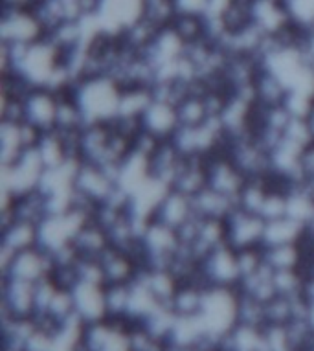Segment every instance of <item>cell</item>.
I'll list each match as a JSON object with an SVG mask.
<instances>
[{"mask_svg": "<svg viewBox=\"0 0 314 351\" xmlns=\"http://www.w3.org/2000/svg\"><path fill=\"white\" fill-rule=\"evenodd\" d=\"M256 104L261 107H278L285 104L289 96V88L283 81L270 70H261L254 83Z\"/></svg>", "mask_w": 314, "mask_h": 351, "instance_id": "cell-23", "label": "cell"}, {"mask_svg": "<svg viewBox=\"0 0 314 351\" xmlns=\"http://www.w3.org/2000/svg\"><path fill=\"white\" fill-rule=\"evenodd\" d=\"M292 23L309 29L314 26V0H285Z\"/></svg>", "mask_w": 314, "mask_h": 351, "instance_id": "cell-29", "label": "cell"}, {"mask_svg": "<svg viewBox=\"0 0 314 351\" xmlns=\"http://www.w3.org/2000/svg\"><path fill=\"white\" fill-rule=\"evenodd\" d=\"M116 179L107 169L94 162L81 160L74 173V190L88 197L96 204H101L116 190Z\"/></svg>", "mask_w": 314, "mask_h": 351, "instance_id": "cell-7", "label": "cell"}, {"mask_svg": "<svg viewBox=\"0 0 314 351\" xmlns=\"http://www.w3.org/2000/svg\"><path fill=\"white\" fill-rule=\"evenodd\" d=\"M120 90L109 75H103L75 83L72 94L85 114L86 123H110L118 116Z\"/></svg>", "mask_w": 314, "mask_h": 351, "instance_id": "cell-1", "label": "cell"}, {"mask_svg": "<svg viewBox=\"0 0 314 351\" xmlns=\"http://www.w3.org/2000/svg\"><path fill=\"white\" fill-rule=\"evenodd\" d=\"M51 269H53L51 254L46 252L45 248L35 247L13 254L12 259L0 269V276L39 283L46 278H50Z\"/></svg>", "mask_w": 314, "mask_h": 351, "instance_id": "cell-4", "label": "cell"}, {"mask_svg": "<svg viewBox=\"0 0 314 351\" xmlns=\"http://www.w3.org/2000/svg\"><path fill=\"white\" fill-rule=\"evenodd\" d=\"M2 210L12 212L13 219L40 225V221L48 215V202L39 190H34L19 197H13L8 204H2Z\"/></svg>", "mask_w": 314, "mask_h": 351, "instance_id": "cell-19", "label": "cell"}, {"mask_svg": "<svg viewBox=\"0 0 314 351\" xmlns=\"http://www.w3.org/2000/svg\"><path fill=\"white\" fill-rule=\"evenodd\" d=\"M105 285L107 283H131L142 271L134 258L125 250H120L110 245L105 252L99 256Z\"/></svg>", "mask_w": 314, "mask_h": 351, "instance_id": "cell-13", "label": "cell"}, {"mask_svg": "<svg viewBox=\"0 0 314 351\" xmlns=\"http://www.w3.org/2000/svg\"><path fill=\"white\" fill-rule=\"evenodd\" d=\"M59 94L46 88V86H37L29 96L24 99V112L26 120L32 125L39 127L40 131H50L56 127V114H58Z\"/></svg>", "mask_w": 314, "mask_h": 351, "instance_id": "cell-9", "label": "cell"}, {"mask_svg": "<svg viewBox=\"0 0 314 351\" xmlns=\"http://www.w3.org/2000/svg\"><path fill=\"white\" fill-rule=\"evenodd\" d=\"M195 215L200 219H226L234 212L237 202L232 197L206 186L204 190L191 197Z\"/></svg>", "mask_w": 314, "mask_h": 351, "instance_id": "cell-18", "label": "cell"}, {"mask_svg": "<svg viewBox=\"0 0 314 351\" xmlns=\"http://www.w3.org/2000/svg\"><path fill=\"white\" fill-rule=\"evenodd\" d=\"M21 123L0 120V166H10L28 149L23 142Z\"/></svg>", "mask_w": 314, "mask_h": 351, "instance_id": "cell-26", "label": "cell"}, {"mask_svg": "<svg viewBox=\"0 0 314 351\" xmlns=\"http://www.w3.org/2000/svg\"><path fill=\"white\" fill-rule=\"evenodd\" d=\"M202 274L208 287L237 289L241 282L237 252L228 245H221L202 259Z\"/></svg>", "mask_w": 314, "mask_h": 351, "instance_id": "cell-6", "label": "cell"}, {"mask_svg": "<svg viewBox=\"0 0 314 351\" xmlns=\"http://www.w3.org/2000/svg\"><path fill=\"white\" fill-rule=\"evenodd\" d=\"M305 121H307L309 131H311V138H313V142H314V101H313V107H311V110H309V114L305 116Z\"/></svg>", "mask_w": 314, "mask_h": 351, "instance_id": "cell-34", "label": "cell"}, {"mask_svg": "<svg viewBox=\"0 0 314 351\" xmlns=\"http://www.w3.org/2000/svg\"><path fill=\"white\" fill-rule=\"evenodd\" d=\"M252 23L267 35H276L292 24V19L285 6V0H254Z\"/></svg>", "mask_w": 314, "mask_h": 351, "instance_id": "cell-12", "label": "cell"}, {"mask_svg": "<svg viewBox=\"0 0 314 351\" xmlns=\"http://www.w3.org/2000/svg\"><path fill=\"white\" fill-rule=\"evenodd\" d=\"M300 169L305 179L314 177V142L303 147L302 155H300Z\"/></svg>", "mask_w": 314, "mask_h": 351, "instance_id": "cell-32", "label": "cell"}, {"mask_svg": "<svg viewBox=\"0 0 314 351\" xmlns=\"http://www.w3.org/2000/svg\"><path fill=\"white\" fill-rule=\"evenodd\" d=\"M302 50L305 53V58L311 63V66L314 69V26L313 28L305 29V37H303Z\"/></svg>", "mask_w": 314, "mask_h": 351, "instance_id": "cell-33", "label": "cell"}, {"mask_svg": "<svg viewBox=\"0 0 314 351\" xmlns=\"http://www.w3.org/2000/svg\"><path fill=\"white\" fill-rule=\"evenodd\" d=\"M37 149V155H39L40 162L45 169H53V167L64 166L67 162L75 160L70 155L69 145H67V140L58 129H50V131H45L43 136H40L39 144L35 145Z\"/></svg>", "mask_w": 314, "mask_h": 351, "instance_id": "cell-20", "label": "cell"}, {"mask_svg": "<svg viewBox=\"0 0 314 351\" xmlns=\"http://www.w3.org/2000/svg\"><path fill=\"white\" fill-rule=\"evenodd\" d=\"M208 156H184V162L178 169L177 177L173 180V190L180 191L184 195L195 197L208 186Z\"/></svg>", "mask_w": 314, "mask_h": 351, "instance_id": "cell-15", "label": "cell"}, {"mask_svg": "<svg viewBox=\"0 0 314 351\" xmlns=\"http://www.w3.org/2000/svg\"><path fill=\"white\" fill-rule=\"evenodd\" d=\"M35 247H39V225L15 219L13 223L0 228V248L17 254Z\"/></svg>", "mask_w": 314, "mask_h": 351, "instance_id": "cell-17", "label": "cell"}, {"mask_svg": "<svg viewBox=\"0 0 314 351\" xmlns=\"http://www.w3.org/2000/svg\"><path fill=\"white\" fill-rule=\"evenodd\" d=\"M45 37V26L32 8H0V43L32 45Z\"/></svg>", "mask_w": 314, "mask_h": 351, "instance_id": "cell-2", "label": "cell"}, {"mask_svg": "<svg viewBox=\"0 0 314 351\" xmlns=\"http://www.w3.org/2000/svg\"><path fill=\"white\" fill-rule=\"evenodd\" d=\"M74 247L77 248L81 258L99 259V256L110 247L109 232L105 230L101 225H97L96 221L90 219L77 232V236L74 239Z\"/></svg>", "mask_w": 314, "mask_h": 351, "instance_id": "cell-21", "label": "cell"}, {"mask_svg": "<svg viewBox=\"0 0 314 351\" xmlns=\"http://www.w3.org/2000/svg\"><path fill=\"white\" fill-rule=\"evenodd\" d=\"M177 15H199L206 17L210 0H173Z\"/></svg>", "mask_w": 314, "mask_h": 351, "instance_id": "cell-31", "label": "cell"}, {"mask_svg": "<svg viewBox=\"0 0 314 351\" xmlns=\"http://www.w3.org/2000/svg\"><path fill=\"white\" fill-rule=\"evenodd\" d=\"M305 237V226L291 217H281L269 221L265 226L263 247L287 245V243H300Z\"/></svg>", "mask_w": 314, "mask_h": 351, "instance_id": "cell-24", "label": "cell"}, {"mask_svg": "<svg viewBox=\"0 0 314 351\" xmlns=\"http://www.w3.org/2000/svg\"><path fill=\"white\" fill-rule=\"evenodd\" d=\"M153 86H127V88H121L118 116H121V118H142L143 112L149 109V105L153 104Z\"/></svg>", "mask_w": 314, "mask_h": 351, "instance_id": "cell-25", "label": "cell"}, {"mask_svg": "<svg viewBox=\"0 0 314 351\" xmlns=\"http://www.w3.org/2000/svg\"><path fill=\"white\" fill-rule=\"evenodd\" d=\"M90 219L70 208L69 212L46 215L39 225V247L46 252H56L61 247L74 243L77 232Z\"/></svg>", "mask_w": 314, "mask_h": 351, "instance_id": "cell-3", "label": "cell"}, {"mask_svg": "<svg viewBox=\"0 0 314 351\" xmlns=\"http://www.w3.org/2000/svg\"><path fill=\"white\" fill-rule=\"evenodd\" d=\"M206 166H208V186L232 199H237L248 179L235 166V162L224 151H219L206 158Z\"/></svg>", "mask_w": 314, "mask_h": 351, "instance_id": "cell-8", "label": "cell"}, {"mask_svg": "<svg viewBox=\"0 0 314 351\" xmlns=\"http://www.w3.org/2000/svg\"><path fill=\"white\" fill-rule=\"evenodd\" d=\"M193 217L195 210L191 197L184 195L180 191L169 188L160 199V202L156 204L153 217L151 219H156V221H160L164 225L171 226V228L178 230L180 226L186 225L189 219Z\"/></svg>", "mask_w": 314, "mask_h": 351, "instance_id": "cell-10", "label": "cell"}, {"mask_svg": "<svg viewBox=\"0 0 314 351\" xmlns=\"http://www.w3.org/2000/svg\"><path fill=\"white\" fill-rule=\"evenodd\" d=\"M171 28L184 40V45H191L200 39H206V17L177 15L173 19Z\"/></svg>", "mask_w": 314, "mask_h": 351, "instance_id": "cell-28", "label": "cell"}, {"mask_svg": "<svg viewBox=\"0 0 314 351\" xmlns=\"http://www.w3.org/2000/svg\"><path fill=\"white\" fill-rule=\"evenodd\" d=\"M265 263L272 271H296L302 269L305 261V247L303 241L287 243V245H274V247H263Z\"/></svg>", "mask_w": 314, "mask_h": 351, "instance_id": "cell-22", "label": "cell"}, {"mask_svg": "<svg viewBox=\"0 0 314 351\" xmlns=\"http://www.w3.org/2000/svg\"><path fill=\"white\" fill-rule=\"evenodd\" d=\"M177 112L180 127H199L210 120L204 96H200V94H191L184 101H180L177 105Z\"/></svg>", "mask_w": 314, "mask_h": 351, "instance_id": "cell-27", "label": "cell"}, {"mask_svg": "<svg viewBox=\"0 0 314 351\" xmlns=\"http://www.w3.org/2000/svg\"><path fill=\"white\" fill-rule=\"evenodd\" d=\"M142 125L145 131L153 133L162 140H171L180 127L177 105L164 101V99H153L149 109L143 112Z\"/></svg>", "mask_w": 314, "mask_h": 351, "instance_id": "cell-11", "label": "cell"}, {"mask_svg": "<svg viewBox=\"0 0 314 351\" xmlns=\"http://www.w3.org/2000/svg\"><path fill=\"white\" fill-rule=\"evenodd\" d=\"M112 127L110 123H86L81 131L80 138V156L81 160L101 164L109 147Z\"/></svg>", "mask_w": 314, "mask_h": 351, "instance_id": "cell-16", "label": "cell"}, {"mask_svg": "<svg viewBox=\"0 0 314 351\" xmlns=\"http://www.w3.org/2000/svg\"><path fill=\"white\" fill-rule=\"evenodd\" d=\"M0 120L2 121H13V123H21L26 120V112H24V99L15 98H0Z\"/></svg>", "mask_w": 314, "mask_h": 351, "instance_id": "cell-30", "label": "cell"}, {"mask_svg": "<svg viewBox=\"0 0 314 351\" xmlns=\"http://www.w3.org/2000/svg\"><path fill=\"white\" fill-rule=\"evenodd\" d=\"M226 223V245L235 250L252 247H263L265 219L256 213H250L243 208L235 206V210L224 219Z\"/></svg>", "mask_w": 314, "mask_h": 351, "instance_id": "cell-5", "label": "cell"}, {"mask_svg": "<svg viewBox=\"0 0 314 351\" xmlns=\"http://www.w3.org/2000/svg\"><path fill=\"white\" fill-rule=\"evenodd\" d=\"M182 162L184 155L177 149V145L173 144L171 140H164L160 147L149 158V175L160 184L171 188Z\"/></svg>", "mask_w": 314, "mask_h": 351, "instance_id": "cell-14", "label": "cell"}]
</instances>
